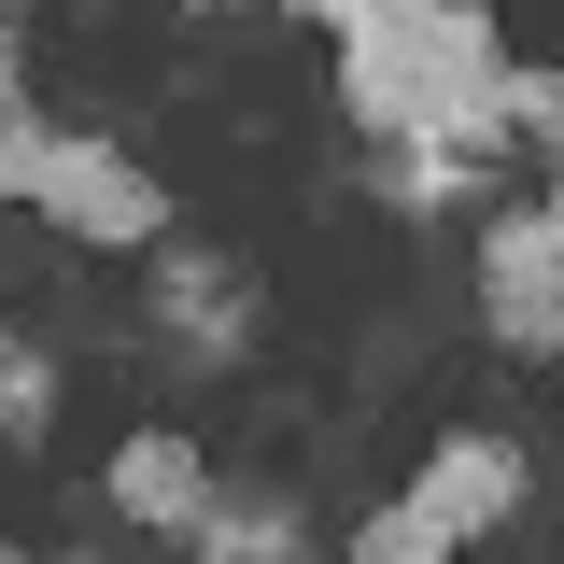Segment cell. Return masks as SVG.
Masks as SVG:
<instances>
[{"mask_svg":"<svg viewBox=\"0 0 564 564\" xmlns=\"http://www.w3.org/2000/svg\"><path fill=\"white\" fill-rule=\"evenodd\" d=\"M339 99L381 155L480 170L508 141V43L480 0H352L339 14Z\"/></svg>","mask_w":564,"mask_h":564,"instance_id":"6da1fadb","label":"cell"},{"mask_svg":"<svg viewBox=\"0 0 564 564\" xmlns=\"http://www.w3.org/2000/svg\"><path fill=\"white\" fill-rule=\"evenodd\" d=\"M480 325L508 352H564V226L551 212H494L480 226Z\"/></svg>","mask_w":564,"mask_h":564,"instance_id":"7a4b0ae2","label":"cell"},{"mask_svg":"<svg viewBox=\"0 0 564 564\" xmlns=\"http://www.w3.org/2000/svg\"><path fill=\"white\" fill-rule=\"evenodd\" d=\"M43 212H57L70 240H99V254H141V240H170V198H155V170H128L113 141H70L43 155Z\"/></svg>","mask_w":564,"mask_h":564,"instance_id":"3957f363","label":"cell"},{"mask_svg":"<svg viewBox=\"0 0 564 564\" xmlns=\"http://www.w3.org/2000/svg\"><path fill=\"white\" fill-rule=\"evenodd\" d=\"M155 325L198 352V367H226V352L254 339V269L212 254V240H170V254H155Z\"/></svg>","mask_w":564,"mask_h":564,"instance_id":"277c9868","label":"cell"},{"mask_svg":"<svg viewBox=\"0 0 564 564\" xmlns=\"http://www.w3.org/2000/svg\"><path fill=\"white\" fill-rule=\"evenodd\" d=\"M410 508H423L437 551H466V536H494V522L522 508V452H508V437H437L423 480H410Z\"/></svg>","mask_w":564,"mask_h":564,"instance_id":"5b68a950","label":"cell"},{"mask_svg":"<svg viewBox=\"0 0 564 564\" xmlns=\"http://www.w3.org/2000/svg\"><path fill=\"white\" fill-rule=\"evenodd\" d=\"M113 508L155 522V536H198V522H212V452L170 437V423H141L128 452H113Z\"/></svg>","mask_w":564,"mask_h":564,"instance_id":"8992f818","label":"cell"},{"mask_svg":"<svg viewBox=\"0 0 564 564\" xmlns=\"http://www.w3.org/2000/svg\"><path fill=\"white\" fill-rule=\"evenodd\" d=\"M184 551L198 564H311V536H296V494H212V522Z\"/></svg>","mask_w":564,"mask_h":564,"instance_id":"52a82bcc","label":"cell"},{"mask_svg":"<svg viewBox=\"0 0 564 564\" xmlns=\"http://www.w3.org/2000/svg\"><path fill=\"white\" fill-rule=\"evenodd\" d=\"M43 423H57V367L0 339V437H43Z\"/></svg>","mask_w":564,"mask_h":564,"instance_id":"ba28073f","label":"cell"},{"mask_svg":"<svg viewBox=\"0 0 564 564\" xmlns=\"http://www.w3.org/2000/svg\"><path fill=\"white\" fill-rule=\"evenodd\" d=\"M352 564H452V551L423 536V508L395 494V508H367V522H352Z\"/></svg>","mask_w":564,"mask_h":564,"instance_id":"9c48e42d","label":"cell"},{"mask_svg":"<svg viewBox=\"0 0 564 564\" xmlns=\"http://www.w3.org/2000/svg\"><path fill=\"white\" fill-rule=\"evenodd\" d=\"M536 212H551V226H564V128H551V198H536Z\"/></svg>","mask_w":564,"mask_h":564,"instance_id":"30bf717a","label":"cell"},{"mask_svg":"<svg viewBox=\"0 0 564 564\" xmlns=\"http://www.w3.org/2000/svg\"><path fill=\"white\" fill-rule=\"evenodd\" d=\"M0 99H14V29H0Z\"/></svg>","mask_w":564,"mask_h":564,"instance_id":"8fae6325","label":"cell"},{"mask_svg":"<svg viewBox=\"0 0 564 564\" xmlns=\"http://www.w3.org/2000/svg\"><path fill=\"white\" fill-rule=\"evenodd\" d=\"M57 564H85V551H57Z\"/></svg>","mask_w":564,"mask_h":564,"instance_id":"7c38bea8","label":"cell"},{"mask_svg":"<svg viewBox=\"0 0 564 564\" xmlns=\"http://www.w3.org/2000/svg\"><path fill=\"white\" fill-rule=\"evenodd\" d=\"M0 339H14V325H0Z\"/></svg>","mask_w":564,"mask_h":564,"instance_id":"4fadbf2b","label":"cell"},{"mask_svg":"<svg viewBox=\"0 0 564 564\" xmlns=\"http://www.w3.org/2000/svg\"><path fill=\"white\" fill-rule=\"evenodd\" d=\"M0 564H14V551H0Z\"/></svg>","mask_w":564,"mask_h":564,"instance_id":"5bb4252c","label":"cell"}]
</instances>
